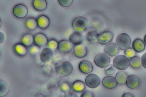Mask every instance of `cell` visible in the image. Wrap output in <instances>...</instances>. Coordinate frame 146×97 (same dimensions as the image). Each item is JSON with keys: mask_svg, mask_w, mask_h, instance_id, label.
Wrapping results in <instances>:
<instances>
[{"mask_svg": "<svg viewBox=\"0 0 146 97\" xmlns=\"http://www.w3.org/2000/svg\"><path fill=\"white\" fill-rule=\"evenodd\" d=\"M85 85L81 80H76L75 81L72 85V90L76 92H80L84 90L85 88Z\"/></svg>", "mask_w": 146, "mask_h": 97, "instance_id": "cell-19", "label": "cell"}, {"mask_svg": "<svg viewBox=\"0 0 146 97\" xmlns=\"http://www.w3.org/2000/svg\"><path fill=\"white\" fill-rule=\"evenodd\" d=\"M33 5L36 10L42 11L46 9L47 4L45 0H35L33 2Z\"/></svg>", "mask_w": 146, "mask_h": 97, "instance_id": "cell-22", "label": "cell"}, {"mask_svg": "<svg viewBox=\"0 0 146 97\" xmlns=\"http://www.w3.org/2000/svg\"><path fill=\"white\" fill-rule=\"evenodd\" d=\"M115 68L113 65H109L104 69V73L107 75L109 76L112 75L115 72Z\"/></svg>", "mask_w": 146, "mask_h": 97, "instance_id": "cell-30", "label": "cell"}, {"mask_svg": "<svg viewBox=\"0 0 146 97\" xmlns=\"http://www.w3.org/2000/svg\"><path fill=\"white\" fill-rule=\"evenodd\" d=\"M100 79L99 76L95 73L88 74L86 77L85 82L89 88H95L98 87L100 83Z\"/></svg>", "mask_w": 146, "mask_h": 97, "instance_id": "cell-5", "label": "cell"}, {"mask_svg": "<svg viewBox=\"0 0 146 97\" xmlns=\"http://www.w3.org/2000/svg\"><path fill=\"white\" fill-rule=\"evenodd\" d=\"M113 37V34L111 31H105L99 34L98 41L102 45H105L111 42Z\"/></svg>", "mask_w": 146, "mask_h": 97, "instance_id": "cell-7", "label": "cell"}, {"mask_svg": "<svg viewBox=\"0 0 146 97\" xmlns=\"http://www.w3.org/2000/svg\"><path fill=\"white\" fill-rule=\"evenodd\" d=\"M121 97H135L133 94L130 92H126L124 93Z\"/></svg>", "mask_w": 146, "mask_h": 97, "instance_id": "cell-38", "label": "cell"}, {"mask_svg": "<svg viewBox=\"0 0 146 97\" xmlns=\"http://www.w3.org/2000/svg\"><path fill=\"white\" fill-rule=\"evenodd\" d=\"M87 48L84 45L81 44L76 46L74 49V53L76 56L79 58L84 57L87 54Z\"/></svg>", "mask_w": 146, "mask_h": 97, "instance_id": "cell-16", "label": "cell"}, {"mask_svg": "<svg viewBox=\"0 0 146 97\" xmlns=\"http://www.w3.org/2000/svg\"><path fill=\"white\" fill-rule=\"evenodd\" d=\"M99 33L96 29H93L89 31L86 36L87 41L91 43H96L98 40Z\"/></svg>", "mask_w": 146, "mask_h": 97, "instance_id": "cell-17", "label": "cell"}, {"mask_svg": "<svg viewBox=\"0 0 146 97\" xmlns=\"http://www.w3.org/2000/svg\"><path fill=\"white\" fill-rule=\"evenodd\" d=\"M127 77V74L125 72L120 71L116 74L115 78L117 83L122 84L126 82Z\"/></svg>", "mask_w": 146, "mask_h": 97, "instance_id": "cell-24", "label": "cell"}, {"mask_svg": "<svg viewBox=\"0 0 146 97\" xmlns=\"http://www.w3.org/2000/svg\"><path fill=\"white\" fill-rule=\"evenodd\" d=\"M58 3L62 6L64 7H67L71 5L72 2V0H59Z\"/></svg>", "mask_w": 146, "mask_h": 97, "instance_id": "cell-33", "label": "cell"}, {"mask_svg": "<svg viewBox=\"0 0 146 97\" xmlns=\"http://www.w3.org/2000/svg\"><path fill=\"white\" fill-rule=\"evenodd\" d=\"M124 53L126 56L131 58L134 56L135 54V51L131 47L126 49L125 50Z\"/></svg>", "mask_w": 146, "mask_h": 97, "instance_id": "cell-31", "label": "cell"}, {"mask_svg": "<svg viewBox=\"0 0 146 97\" xmlns=\"http://www.w3.org/2000/svg\"><path fill=\"white\" fill-rule=\"evenodd\" d=\"M88 24V19L83 16H78L73 20L72 26L76 31L82 32L84 31L87 28Z\"/></svg>", "mask_w": 146, "mask_h": 97, "instance_id": "cell-1", "label": "cell"}, {"mask_svg": "<svg viewBox=\"0 0 146 97\" xmlns=\"http://www.w3.org/2000/svg\"><path fill=\"white\" fill-rule=\"evenodd\" d=\"M40 50L39 47L37 46H34L30 49V52L32 54H36L38 53Z\"/></svg>", "mask_w": 146, "mask_h": 97, "instance_id": "cell-35", "label": "cell"}, {"mask_svg": "<svg viewBox=\"0 0 146 97\" xmlns=\"http://www.w3.org/2000/svg\"><path fill=\"white\" fill-rule=\"evenodd\" d=\"M140 81L138 77L134 75H131L127 77L126 84L127 87L131 89L137 88L139 85Z\"/></svg>", "mask_w": 146, "mask_h": 97, "instance_id": "cell-13", "label": "cell"}, {"mask_svg": "<svg viewBox=\"0 0 146 97\" xmlns=\"http://www.w3.org/2000/svg\"><path fill=\"white\" fill-rule=\"evenodd\" d=\"M63 97H78L75 94L71 92L66 93Z\"/></svg>", "mask_w": 146, "mask_h": 97, "instance_id": "cell-37", "label": "cell"}, {"mask_svg": "<svg viewBox=\"0 0 146 97\" xmlns=\"http://www.w3.org/2000/svg\"><path fill=\"white\" fill-rule=\"evenodd\" d=\"M78 68L82 73L87 74L90 73L92 71L93 66L90 62L86 60H84L80 62Z\"/></svg>", "mask_w": 146, "mask_h": 97, "instance_id": "cell-10", "label": "cell"}, {"mask_svg": "<svg viewBox=\"0 0 146 97\" xmlns=\"http://www.w3.org/2000/svg\"><path fill=\"white\" fill-rule=\"evenodd\" d=\"M53 55V50L49 48H46L42 51L40 55V57L42 61L46 62L51 59Z\"/></svg>", "mask_w": 146, "mask_h": 97, "instance_id": "cell-15", "label": "cell"}, {"mask_svg": "<svg viewBox=\"0 0 146 97\" xmlns=\"http://www.w3.org/2000/svg\"><path fill=\"white\" fill-rule=\"evenodd\" d=\"M22 41L23 44L27 46L31 45L34 41V38L31 34H27L23 38Z\"/></svg>", "mask_w": 146, "mask_h": 97, "instance_id": "cell-27", "label": "cell"}, {"mask_svg": "<svg viewBox=\"0 0 146 97\" xmlns=\"http://www.w3.org/2000/svg\"><path fill=\"white\" fill-rule=\"evenodd\" d=\"M119 51V48L115 43H110L107 44L104 48V52L107 55L113 56L116 55Z\"/></svg>", "mask_w": 146, "mask_h": 97, "instance_id": "cell-12", "label": "cell"}, {"mask_svg": "<svg viewBox=\"0 0 146 97\" xmlns=\"http://www.w3.org/2000/svg\"><path fill=\"white\" fill-rule=\"evenodd\" d=\"M132 46L134 50L138 53L143 51L145 47L143 41L139 38H137L133 41Z\"/></svg>", "mask_w": 146, "mask_h": 97, "instance_id": "cell-14", "label": "cell"}, {"mask_svg": "<svg viewBox=\"0 0 146 97\" xmlns=\"http://www.w3.org/2000/svg\"><path fill=\"white\" fill-rule=\"evenodd\" d=\"M38 24L39 26L42 28H45L47 27L49 24V20L46 16L42 15L38 19Z\"/></svg>", "mask_w": 146, "mask_h": 97, "instance_id": "cell-23", "label": "cell"}, {"mask_svg": "<svg viewBox=\"0 0 146 97\" xmlns=\"http://www.w3.org/2000/svg\"><path fill=\"white\" fill-rule=\"evenodd\" d=\"M38 22L35 19L31 18L29 19L26 22L27 27L31 29H35L37 27Z\"/></svg>", "mask_w": 146, "mask_h": 97, "instance_id": "cell-29", "label": "cell"}, {"mask_svg": "<svg viewBox=\"0 0 146 97\" xmlns=\"http://www.w3.org/2000/svg\"><path fill=\"white\" fill-rule=\"evenodd\" d=\"M130 64L131 66L134 68H138L141 65V59L138 56H134L131 58L130 60Z\"/></svg>", "mask_w": 146, "mask_h": 97, "instance_id": "cell-26", "label": "cell"}, {"mask_svg": "<svg viewBox=\"0 0 146 97\" xmlns=\"http://www.w3.org/2000/svg\"><path fill=\"white\" fill-rule=\"evenodd\" d=\"M73 66L69 62L64 61L61 63L57 68V71L59 74L64 76L70 74L73 70Z\"/></svg>", "mask_w": 146, "mask_h": 97, "instance_id": "cell-6", "label": "cell"}, {"mask_svg": "<svg viewBox=\"0 0 146 97\" xmlns=\"http://www.w3.org/2000/svg\"><path fill=\"white\" fill-rule=\"evenodd\" d=\"M131 40L130 36L127 33H122L119 34L116 39L117 46L120 49L125 50L130 46Z\"/></svg>", "mask_w": 146, "mask_h": 97, "instance_id": "cell-3", "label": "cell"}, {"mask_svg": "<svg viewBox=\"0 0 146 97\" xmlns=\"http://www.w3.org/2000/svg\"><path fill=\"white\" fill-rule=\"evenodd\" d=\"M114 67L118 70H123L127 69L130 65V60L125 56L120 54L115 56L113 61Z\"/></svg>", "mask_w": 146, "mask_h": 97, "instance_id": "cell-2", "label": "cell"}, {"mask_svg": "<svg viewBox=\"0 0 146 97\" xmlns=\"http://www.w3.org/2000/svg\"><path fill=\"white\" fill-rule=\"evenodd\" d=\"M102 83L104 87L109 89L114 88L117 84V82L115 78L111 76L104 77L102 80Z\"/></svg>", "mask_w": 146, "mask_h": 97, "instance_id": "cell-11", "label": "cell"}, {"mask_svg": "<svg viewBox=\"0 0 146 97\" xmlns=\"http://www.w3.org/2000/svg\"><path fill=\"white\" fill-rule=\"evenodd\" d=\"M14 15L17 17L21 18L25 17L28 12V9L26 6L22 4L15 6L13 10Z\"/></svg>", "mask_w": 146, "mask_h": 97, "instance_id": "cell-8", "label": "cell"}, {"mask_svg": "<svg viewBox=\"0 0 146 97\" xmlns=\"http://www.w3.org/2000/svg\"><path fill=\"white\" fill-rule=\"evenodd\" d=\"M59 86L60 90L64 93H68L71 90V87L69 83L66 81L61 82Z\"/></svg>", "mask_w": 146, "mask_h": 97, "instance_id": "cell-28", "label": "cell"}, {"mask_svg": "<svg viewBox=\"0 0 146 97\" xmlns=\"http://www.w3.org/2000/svg\"><path fill=\"white\" fill-rule=\"evenodd\" d=\"M110 61V57L106 54L100 53L95 57L94 63L98 67L103 68L106 67L109 64Z\"/></svg>", "mask_w": 146, "mask_h": 97, "instance_id": "cell-4", "label": "cell"}, {"mask_svg": "<svg viewBox=\"0 0 146 97\" xmlns=\"http://www.w3.org/2000/svg\"><path fill=\"white\" fill-rule=\"evenodd\" d=\"M35 40L36 44L40 46L46 45L48 42V39L46 36L41 33H38L35 36Z\"/></svg>", "mask_w": 146, "mask_h": 97, "instance_id": "cell-21", "label": "cell"}, {"mask_svg": "<svg viewBox=\"0 0 146 97\" xmlns=\"http://www.w3.org/2000/svg\"><path fill=\"white\" fill-rule=\"evenodd\" d=\"M141 60L142 66L146 69V52L144 53L142 56Z\"/></svg>", "mask_w": 146, "mask_h": 97, "instance_id": "cell-36", "label": "cell"}, {"mask_svg": "<svg viewBox=\"0 0 146 97\" xmlns=\"http://www.w3.org/2000/svg\"><path fill=\"white\" fill-rule=\"evenodd\" d=\"M59 49L64 52H68L70 51L72 48V44L68 41L64 40L60 41L58 44Z\"/></svg>", "mask_w": 146, "mask_h": 97, "instance_id": "cell-18", "label": "cell"}, {"mask_svg": "<svg viewBox=\"0 0 146 97\" xmlns=\"http://www.w3.org/2000/svg\"><path fill=\"white\" fill-rule=\"evenodd\" d=\"M9 86L7 82L5 80L0 79V97L5 96L8 93Z\"/></svg>", "mask_w": 146, "mask_h": 97, "instance_id": "cell-20", "label": "cell"}, {"mask_svg": "<svg viewBox=\"0 0 146 97\" xmlns=\"http://www.w3.org/2000/svg\"><path fill=\"white\" fill-rule=\"evenodd\" d=\"M68 40L72 44L76 46L82 44L83 37L80 32L74 31L70 35Z\"/></svg>", "mask_w": 146, "mask_h": 97, "instance_id": "cell-9", "label": "cell"}, {"mask_svg": "<svg viewBox=\"0 0 146 97\" xmlns=\"http://www.w3.org/2000/svg\"><path fill=\"white\" fill-rule=\"evenodd\" d=\"M48 48L52 50L56 49L58 46V42L54 40H51L48 43Z\"/></svg>", "mask_w": 146, "mask_h": 97, "instance_id": "cell-32", "label": "cell"}, {"mask_svg": "<svg viewBox=\"0 0 146 97\" xmlns=\"http://www.w3.org/2000/svg\"><path fill=\"white\" fill-rule=\"evenodd\" d=\"M80 97H94V96L92 92L89 90H86L83 92Z\"/></svg>", "mask_w": 146, "mask_h": 97, "instance_id": "cell-34", "label": "cell"}, {"mask_svg": "<svg viewBox=\"0 0 146 97\" xmlns=\"http://www.w3.org/2000/svg\"><path fill=\"white\" fill-rule=\"evenodd\" d=\"M15 50L18 54L21 56L25 55L27 51L26 47L23 45L20 44H17L15 45Z\"/></svg>", "mask_w": 146, "mask_h": 97, "instance_id": "cell-25", "label": "cell"}, {"mask_svg": "<svg viewBox=\"0 0 146 97\" xmlns=\"http://www.w3.org/2000/svg\"><path fill=\"white\" fill-rule=\"evenodd\" d=\"M143 39H144V42L145 43L146 45V34L144 36Z\"/></svg>", "mask_w": 146, "mask_h": 97, "instance_id": "cell-39", "label": "cell"}]
</instances>
